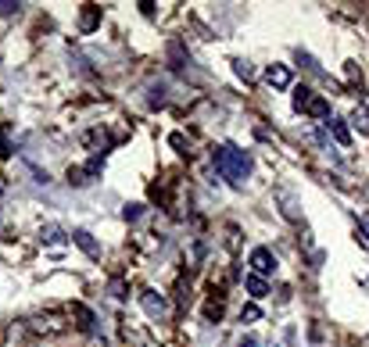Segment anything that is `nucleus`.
Segmentation results:
<instances>
[{
	"mask_svg": "<svg viewBox=\"0 0 369 347\" xmlns=\"http://www.w3.org/2000/svg\"><path fill=\"white\" fill-rule=\"evenodd\" d=\"M262 319V311H258V304H248V308H244L240 311V323H258Z\"/></svg>",
	"mask_w": 369,
	"mask_h": 347,
	"instance_id": "obj_13",
	"label": "nucleus"
},
{
	"mask_svg": "<svg viewBox=\"0 0 369 347\" xmlns=\"http://www.w3.org/2000/svg\"><path fill=\"white\" fill-rule=\"evenodd\" d=\"M11 11H18L15 0H0V15H11Z\"/></svg>",
	"mask_w": 369,
	"mask_h": 347,
	"instance_id": "obj_19",
	"label": "nucleus"
},
{
	"mask_svg": "<svg viewBox=\"0 0 369 347\" xmlns=\"http://www.w3.org/2000/svg\"><path fill=\"white\" fill-rule=\"evenodd\" d=\"M97 18H101V8H94V4H86V11H83V29L90 33V29L97 25Z\"/></svg>",
	"mask_w": 369,
	"mask_h": 347,
	"instance_id": "obj_12",
	"label": "nucleus"
},
{
	"mask_svg": "<svg viewBox=\"0 0 369 347\" xmlns=\"http://www.w3.org/2000/svg\"><path fill=\"white\" fill-rule=\"evenodd\" d=\"M43 240H47V243H61L65 236H61V229H57V226H47V229H43Z\"/></svg>",
	"mask_w": 369,
	"mask_h": 347,
	"instance_id": "obj_15",
	"label": "nucleus"
},
{
	"mask_svg": "<svg viewBox=\"0 0 369 347\" xmlns=\"http://www.w3.org/2000/svg\"><path fill=\"white\" fill-rule=\"evenodd\" d=\"M305 115H312L316 122H330V104L323 97H312V104L305 108Z\"/></svg>",
	"mask_w": 369,
	"mask_h": 347,
	"instance_id": "obj_8",
	"label": "nucleus"
},
{
	"mask_svg": "<svg viewBox=\"0 0 369 347\" xmlns=\"http://www.w3.org/2000/svg\"><path fill=\"white\" fill-rule=\"evenodd\" d=\"M248 265H251V272H255V276H262V279H265V276H272V272H276V255H272L269 247H255V250H251V258H248Z\"/></svg>",
	"mask_w": 369,
	"mask_h": 347,
	"instance_id": "obj_2",
	"label": "nucleus"
},
{
	"mask_svg": "<svg viewBox=\"0 0 369 347\" xmlns=\"http://www.w3.org/2000/svg\"><path fill=\"white\" fill-rule=\"evenodd\" d=\"M326 129H330V136L341 143V147H348L351 143V133H348V125H344V118H330L326 122Z\"/></svg>",
	"mask_w": 369,
	"mask_h": 347,
	"instance_id": "obj_6",
	"label": "nucleus"
},
{
	"mask_svg": "<svg viewBox=\"0 0 369 347\" xmlns=\"http://www.w3.org/2000/svg\"><path fill=\"white\" fill-rule=\"evenodd\" d=\"M265 83H269L272 90H291L294 76H291L287 65H269V69H265Z\"/></svg>",
	"mask_w": 369,
	"mask_h": 347,
	"instance_id": "obj_5",
	"label": "nucleus"
},
{
	"mask_svg": "<svg viewBox=\"0 0 369 347\" xmlns=\"http://www.w3.org/2000/svg\"><path fill=\"white\" fill-rule=\"evenodd\" d=\"M108 290H111L118 301H126V297H130V294H126V283H122V279H111V287H108Z\"/></svg>",
	"mask_w": 369,
	"mask_h": 347,
	"instance_id": "obj_14",
	"label": "nucleus"
},
{
	"mask_svg": "<svg viewBox=\"0 0 369 347\" xmlns=\"http://www.w3.org/2000/svg\"><path fill=\"white\" fill-rule=\"evenodd\" d=\"M240 347H258V340H255V337H244V340H240Z\"/></svg>",
	"mask_w": 369,
	"mask_h": 347,
	"instance_id": "obj_20",
	"label": "nucleus"
},
{
	"mask_svg": "<svg viewBox=\"0 0 369 347\" xmlns=\"http://www.w3.org/2000/svg\"><path fill=\"white\" fill-rule=\"evenodd\" d=\"M211 162H215V169H219L233 186H240L244 179L251 176V154L240 150L237 143H219L211 150Z\"/></svg>",
	"mask_w": 369,
	"mask_h": 347,
	"instance_id": "obj_1",
	"label": "nucleus"
},
{
	"mask_svg": "<svg viewBox=\"0 0 369 347\" xmlns=\"http://www.w3.org/2000/svg\"><path fill=\"white\" fill-rule=\"evenodd\" d=\"M140 304H144V311L151 315V319H165V315H169V301L162 294H155V290H144Z\"/></svg>",
	"mask_w": 369,
	"mask_h": 347,
	"instance_id": "obj_3",
	"label": "nucleus"
},
{
	"mask_svg": "<svg viewBox=\"0 0 369 347\" xmlns=\"http://www.w3.org/2000/svg\"><path fill=\"white\" fill-rule=\"evenodd\" d=\"M351 122L358 125L362 133H369V111H355V118H351Z\"/></svg>",
	"mask_w": 369,
	"mask_h": 347,
	"instance_id": "obj_17",
	"label": "nucleus"
},
{
	"mask_svg": "<svg viewBox=\"0 0 369 347\" xmlns=\"http://www.w3.org/2000/svg\"><path fill=\"white\" fill-rule=\"evenodd\" d=\"M312 97H316V93H312L309 86H298V90H294V111H305V108L312 104Z\"/></svg>",
	"mask_w": 369,
	"mask_h": 347,
	"instance_id": "obj_10",
	"label": "nucleus"
},
{
	"mask_svg": "<svg viewBox=\"0 0 369 347\" xmlns=\"http://www.w3.org/2000/svg\"><path fill=\"white\" fill-rule=\"evenodd\" d=\"M72 243L83 250L86 258H101V243L94 240V233H86V229H72Z\"/></svg>",
	"mask_w": 369,
	"mask_h": 347,
	"instance_id": "obj_4",
	"label": "nucleus"
},
{
	"mask_svg": "<svg viewBox=\"0 0 369 347\" xmlns=\"http://www.w3.org/2000/svg\"><path fill=\"white\" fill-rule=\"evenodd\" d=\"M122 215H126L130 222H137V218L144 215V204H126V211H122Z\"/></svg>",
	"mask_w": 369,
	"mask_h": 347,
	"instance_id": "obj_16",
	"label": "nucleus"
},
{
	"mask_svg": "<svg viewBox=\"0 0 369 347\" xmlns=\"http://www.w3.org/2000/svg\"><path fill=\"white\" fill-rule=\"evenodd\" d=\"M223 308H226L223 297H211V301L204 304V319H208V323H219V319H223Z\"/></svg>",
	"mask_w": 369,
	"mask_h": 347,
	"instance_id": "obj_11",
	"label": "nucleus"
},
{
	"mask_svg": "<svg viewBox=\"0 0 369 347\" xmlns=\"http://www.w3.org/2000/svg\"><path fill=\"white\" fill-rule=\"evenodd\" d=\"M244 287H248V294H251V297H255V301H258V297H265V294H269V283H265V279H262V276H255V272H251V276H248V279H244Z\"/></svg>",
	"mask_w": 369,
	"mask_h": 347,
	"instance_id": "obj_7",
	"label": "nucleus"
},
{
	"mask_svg": "<svg viewBox=\"0 0 369 347\" xmlns=\"http://www.w3.org/2000/svg\"><path fill=\"white\" fill-rule=\"evenodd\" d=\"M233 72H237L240 79H248V76H251V69H248V61H233Z\"/></svg>",
	"mask_w": 369,
	"mask_h": 347,
	"instance_id": "obj_18",
	"label": "nucleus"
},
{
	"mask_svg": "<svg viewBox=\"0 0 369 347\" xmlns=\"http://www.w3.org/2000/svg\"><path fill=\"white\" fill-rule=\"evenodd\" d=\"M72 315H76V319H79V330H94V311H90L86 304H72Z\"/></svg>",
	"mask_w": 369,
	"mask_h": 347,
	"instance_id": "obj_9",
	"label": "nucleus"
}]
</instances>
